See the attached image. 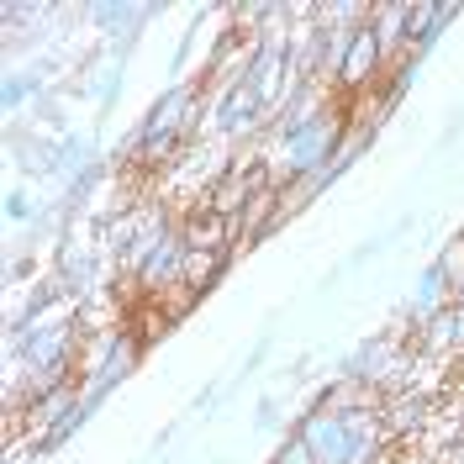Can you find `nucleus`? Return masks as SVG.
I'll return each mask as SVG.
<instances>
[{"mask_svg": "<svg viewBox=\"0 0 464 464\" xmlns=\"http://www.w3.org/2000/svg\"><path fill=\"white\" fill-rule=\"evenodd\" d=\"M370 27H375L385 58L411 53V5H391V0H380L375 11H370Z\"/></svg>", "mask_w": 464, "mask_h": 464, "instance_id": "nucleus-2", "label": "nucleus"}, {"mask_svg": "<svg viewBox=\"0 0 464 464\" xmlns=\"http://www.w3.org/2000/svg\"><path fill=\"white\" fill-rule=\"evenodd\" d=\"M264 359H269V333H264L259 343H254V353H248V359H243V370H237V380L259 375V370H264Z\"/></svg>", "mask_w": 464, "mask_h": 464, "instance_id": "nucleus-8", "label": "nucleus"}, {"mask_svg": "<svg viewBox=\"0 0 464 464\" xmlns=\"http://www.w3.org/2000/svg\"><path fill=\"white\" fill-rule=\"evenodd\" d=\"M227 259L232 254H185V280H179V285L190 290V295H206V290L222 280Z\"/></svg>", "mask_w": 464, "mask_h": 464, "instance_id": "nucleus-4", "label": "nucleus"}, {"mask_svg": "<svg viewBox=\"0 0 464 464\" xmlns=\"http://www.w3.org/2000/svg\"><path fill=\"white\" fill-rule=\"evenodd\" d=\"M5 217H11V222H37L43 211L32 206V196H27V190H11V196H5Z\"/></svg>", "mask_w": 464, "mask_h": 464, "instance_id": "nucleus-7", "label": "nucleus"}, {"mask_svg": "<svg viewBox=\"0 0 464 464\" xmlns=\"http://www.w3.org/2000/svg\"><path fill=\"white\" fill-rule=\"evenodd\" d=\"M433 264L443 269V280H449L454 290L464 285V232H459V237H449V243H443V254H438Z\"/></svg>", "mask_w": 464, "mask_h": 464, "instance_id": "nucleus-5", "label": "nucleus"}, {"mask_svg": "<svg viewBox=\"0 0 464 464\" xmlns=\"http://www.w3.org/2000/svg\"><path fill=\"white\" fill-rule=\"evenodd\" d=\"M43 85H48V69H11V74H5V90H0V106L11 116L22 111L27 101L37 106V101H43Z\"/></svg>", "mask_w": 464, "mask_h": 464, "instance_id": "nucleus-3", "label": "nucleus"}, {"mask_svg": "<svg viewBox=\"0 0 464 464\" xmlns=\"http://www.w3.org/2000/svg\"><path fill=\"white\" fill-rule=\"evenodd\" d=\"M269 464H317V459H312V449H306L295 433H285V443L275 449V459H269Z\"/></svg>", "mask_w": 464, "mask_h": 464, "instance_id": "nucleus-6", "label": "nucleus"}, {"mask_svg": "<svg viewBox=\"0 0 464 464\" xmlns=\"http://www.w3.org/2000/svg\"><path fill=\"white\" fill-rule=\"evenodd\" d=\"M454 306H459V312H464V285H459V290H454Z\"/></svg>", "mask_w": 464, "mask_h": 464, "instance_id": "nucleus-10", "label": "nucleus"}, {"mask_svg": "<svg viewBox=\"0 0 464 464\" xmlns=\"http://www.w3.org/2000/svg\"><path fill=\"white\" fill-rule=\"evenodd\" d=\"M5 143H11V159H16V169L27 174V179H48V174H58V143L48 138V132L32 127L27 138H22L16 121H11V127H5Z\"/></svg>", "mask_w": 464, "mask_h": 464, "instance_id": "nucleus-1", "label": "nucleus"}, {"mask_svg": "<svg viewBox=\"0 0 464 464\" xmlns=\"http://www.w3.org/2000/svg\"><path fill=\"white\" fill-rule=\"evenodd\" d=\"M254 428H264V433H269V428H280V401H275V396H264V401H259V411H254Z\"/></svg>", "mask_w": 464, "mask_h": 464, "instance_id": "nucleus-9", "label": "nucleus"}]
</instances>
